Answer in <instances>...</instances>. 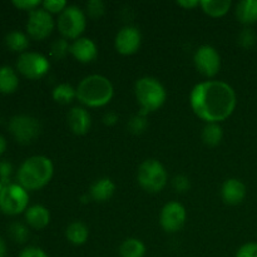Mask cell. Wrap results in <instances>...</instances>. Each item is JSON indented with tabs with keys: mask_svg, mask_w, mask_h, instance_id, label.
Returning <instances> with one entry per match:
<instances>
[{
	"mask_svg": "<svg viewBox=\"0 0 257 257\" xmlns=\"http://www.w3.org/2000/svg\"><path fill=\"white\" fill-rule=\"evenodd\" d=\"M135 94L141 110L147 114L160 109L167 99L165 87L153 77L140 78L135 84Z\"/></svg>",
	"mask_w": 257,
	"mask_h": 257,
	"instance_id": "277c9868",
	"label": "cell"
},
{
	"mask_svg": "<svg viewBox=\"0 0 257 257\" xmlns=\"http://www.w3.org/2000/svg\"><path fill=\"white\" fill-rule=\"evenodd\" d=\"M25 221L32 228L42 230V228L47 227L49 225L50 212L47 207L42 205L30 206L25 211Z\"/></svg>",
	"mask_w": 257,
	"mask_h": 257,
	"instance_id": "e0dca14e",
	"label": "cell"
},
{
	"mask_svg": "<svg viewBox=\"0 0 257 257\" xmlns=\"http://www.w3.org/2000/svg\"><path fill=\"white\" fill-rule=\"evenodd\" d=\"M43 9L50 14H60L68 7L65 0H45L42 3Z\"/></svg>",
	"mask_w": 257,
	"mask_h": 257,
	"instance_id": "4dcf8cb0",
	"label": "cell"
},
{
	"mask_svg": "<svg viewBox=\"0 0 257 257\" xmlns=\"http://www.w3.org/2000/svg\"><path fill=\"white\" fill-rule=\"evenodd\" d=\"M17 69L28 79L37 80L48 74L50 63L47 57L37 52H24L17 60Z\"/></svg>",
	"mask_w": 257,
	"mask_h": 257,
	"instance_id": "ba28073f",
	"label": "cell"
},
{
	"mask_svg": "<svg viewBox=\"0 0 257 257\" xmlns=\"http://www.w3.org/2000/svg\"><path fill=\"white\" fill-rule=\"evenodd\" d=\"M13 5L20 10H27V12H33V10L38 9L42 5L40 0H14Z\"/></svg>",
	"mask_w": 257,
	"mask_h": 257,
	"instance_id": "836d02e7",
	"label": "cell"
},
{
	"mask_svg": "<svg viewBox=\"0 0 257 257\" xmlns=\"http://www.w3.org/2000/svg\"><path fill=\"white\" fill-rule=\"evenodd\" d=\"M70 54L80 63H90L97 58V44L89 38H78L70 44Z\"/></svg>",
	"mask_w": 257,
	"mask_h": 257,
	"instance_id": "9a60e30c",
	"label": "cell"
},
{
	"mask_svg": "<svg viewBox=\"0 0 257 257\" xmlns=\"http://www.w3.org/2000/svg\"><path fill=\"white\" fill-rule=\"evenodd\" d=\"M19 257H49L44 250L37 246H28L22 252L19 253Z\"/></svg>",
	"mask_w": 257,
	"mask_h": 257,
	"instance_id": "8d00e7d4",
	"label": "cell"
},
{
	"mask_svg": "<svg viewBox=\"0 0 257 257\" xmlns=\"http://www.w3.org/2000/svg\"><path fill=\"white\" fill-rule=\"evenodd\" d=\"M68 53H70V44L67 39H57L50 47V55L55 60H60L67 57Z\"/></svg>",
	"mask_w": 257,
	"mask_h": 257,
	"instance_id": "f1b7e54d",
	"label": "cell"
},
{
	"mask_svg": "<svg viewBox=\"0 0 257 257\" xmlns=\"http://www.w3.org/2000/svg\"><path fill=\"white\" fill-rule=\"evenodd\" d=\"M13 175V165L9 161H0V182L4 186L10 185Z\"/></svg>",
	"mask_w": 257,
	"mask_h": 257,
	"instance_id": "d6a6232c",
	"label": "cell"
},
{
	"mask_svg": "<svg viewBox=\"0 0 257 257\" xmlns=\"http://www.w3.org/2000/svg\"><path fill=\"white\" fill-rule=\"evenodd\" d=\"M77 98V89L68 83H62L53 89V99L59 104H69Z\"/></svg>",
	"mask_w": 257,
	"mask_h": 257,
	"instance_id": "484cf974",
	"label": "cell"
},
{
	"mask_svg": "<svg viewBox=\"0 0 257 257\" xmlns=\"http://www.w3.org/2000/svg\"><path fill=\"white\" fill-rule=\"evenodd\" d=\"M68 124L74 135L83 136L90 130L92 117L85 108L74 107L68 113Z\"/></svg>",
	"mask_w": 257,
	"mask_h": 257,
	"instance_id": "2e32d148",
	"label": "cell"
},
{
	"mask_svg": "<svg viewBox=\"0 0 257 257\" xmlns=\"http://www.w3.org/2000/svg\"><path fill=\"white\" fill-rule=\"evenodd\" d=\"M137 180L143 190L151 193H157L161 192L167 185L168 175L165 166L160 161L150 158L141 163Z\"/></svg>",
	"mask_w": 257,
	"mask_h": 257,
	"instance_id": "5b68a950",
	"label": "cell"
},
{
	"mask_svg": "<svg viewBox=\"0 0 257 257\" xmlns=\"http://www.w3.org/2000/svg\"><path fill=\"white\" fill-rule=\"evenodd\" d=\"M142 43V35L138 28L127 25L118 32L115 37V49L122 55H132L137 53Z\"/></svg>",
	"mask_w": 257,
	"mask_h": 257,
	"instance_id": "4fadbf2b",
	"label": "cell"
},
{
	"mask_svg": "<svg viewBox=\"0 0 257 257\" xmlns=\"http://www.w3.org/2000/svg\"><path fill=\"white\" fill-rule=\"evenodd\" d=\"M19 87V77L12 67H0V93L12 94Z\"/></svg>",
	"mask_w": 257,
	"mask_h": 257,
	"instance_id": "ffe728a7",
	"label": "cell"
},
{
	"mask_svg": "<svg viewBox=\"0 0 257 257\" xmlns=\"http://www.w3.org/2000/svg\"><path fill=\"white\" fill-rule=\"evenodd\" d=\"M172 185H173V188H175L177 192H186V191L190 190L191 187L190 178L186 177V176L183 175L176 176L172 181Z\"/></svg>",
	"mask_w": 257,
	"mask_h": 257,
	"instance_id": "d590c367",
	"label": "cell"
},
{
	"mask_svg": "<svg viewBox=\"0 0 257 257\" xmlns=\"http://www.w3.org/2000/svg\"><path fill=\"white\" fill-rule=\"evenodd\" d=\"M90 198L97 202H105L110 200L115 192V185L110 178H99L90 187Z\"/></svg>",
	"mask_w": 257,
	"mask_h": 257,
	"instance_id": "ac0fdd59",
	"label": "cell"
},
{
	"mask_svg": "<svg viewBox=\"0 0 257 257\" xmlns=\"http://www.w3.org/2000/svg\"><path fill=\"white\" fill-rule=\"evenodd\" d=\"M58 30L64 39H78L87 27V17L77 5H68L59 14L57 23Z\"/></svg>",
	"mask_w": 257,
	"mask_h": 257,
	"instance_id": "8992f818",
	"label": "cell"
},
{
	"mask_svg": "<svg viewBox=\"0 0 257 257\" xmlns=\"http://www.w3.org/2000/svg\"><path fill=\"white\" fill-rule=\"evenodd\" d=\"M193 62L198 72L207 78L215 77L220 72L221 55L211 45H202L198 48L193 55Z\"/></svg>",
	"mask_w": 257,
	"mask_h": 257,
	"instance_id": "8fae6325",
	"label": "cell"
},
{
	"mask_svg": "<svg viewBox=\"0 0 257 257\" xmlns=\"http://www.w3.org/2000/svg\"><path fill=\"white\" fill-rule=\"evenodd\" d=\"M54 19L52 14L43 8L33 10L29 13L27 22V32L29 37L34 40L47 39L54 30Z\"/></svg>",
	"mask_w": 257,
	"mask_h": 257,
	"instance_id": "30bf717a",
	"label": "cell"
},
{
	"mask_svg": "<svg viewBox=\"0 0 257 257\" xmlns=\"http://www.w3.org/2000/svg\"><path fill=\"white\" fill-rule=\"evenodd\" d=\"M3 187H4V185H3V183H2V182H0V192H2Z\"/></svg>",
	"mask_w": 257,
	"mask_h": 257,
	"instance_id": "b9f144b4",
	"label": "cell"
},
{
	"mask_svg": "<svg viewBox=\"0 0 257 257\" xmlns=\"http://www.w3.org/2000/svg\"><path fill=\"white\" fill-rule=\"evenodd\" d=\"M5 45L9 48L12 52L17 53H24L27 50V48L29 47V38L27 34H24L23 32L19 30H13V32L8 33L5 35Z\"/></svg>",
	"mask_w": 257,
	"mask_h": 257,
	"instance_id": "603a6c76",
	"label": "cell"
},
{
	"mask_svg": "<svg viewBox=\"0 0 257 257\" xmlns=\"http://www.w3.org/2000/svg\"><path fill=\"white\" fill-rule=\"evenodd\" d=\"M118 120V115L114 112H108L105 113L103 117V122L105 125H114Z\"/></svg>",
	"mask_w": 257,
	"mask_h": 257,
	"instance_id": "74e56055",
	"label": "cell"
},
{
	"mask_svg": "<svg viewBox=\"0 0 257 257\" xmlns=\"http://www.w3.org/2000/svg\"><path fill=\"white\" fill-rule=\"evenodd\" d=\"M120 257H145L146 246L138 238H127L119 247Z\"/></svg>",
	"mask_w": 257,
	"mask_h": 257,
	"instance_id": "cb8c5ba5",
	"label": "cell"
},
{
	"mask_svg": "<svg viewBox=\"0 0 257 257\" xmlns=\"http://www.w3.org/2000/svg\"><path fill=\"white\" fill-rule=\"evenodd\" d=\"M148 127V120H147V113L142 112L137 113L136 115H133L132 118L128 122V130L133 135H141V133L145 132Z\"/></svg>",
	"mask_w": 257,
	"mask_h": 257,
	"instance_id": "4316f807",
	"label": "cell"
},
{
	"mask_svg": "<svg viewBox=\"0 0 257 257\" xmlns=\"http://www.w3.org/2000/svg\"><path fill=\"white\" fill-rule=\"evenodd\" d=\"M236 257H257V242H247L241 246Z\"/></svg>",
	"mask_w": 257,
	"mask_h": 257,
	"instance_id": "e575fe53",
	"label": "cell"
},
{
	"mask_svg": "<svg viewBox=\"0 0 257 257\" xmlns=\"http://www.w3.org/2000/svg\"><path fill=\"white\" fill-rule=\"evenodd\" d=\"M186 217H187L186 208L180 202L172 201V202H168L163 206L162 211H161L160 222L166 232L173 233L183 227Z\"/></svg>",
	"mask_w": 257,
	"mask_h": 257,
	"instance_id": "7c38bea8",
	"label": "cell"
},
{
	"mask_svg": "<svg viewBox=\"0 0 257 257\" xmlns=\"http://www.w3.org/2000/svg\"><path fill=\"white\" fill-rule=\"evenodd\" d=\"M7 253H8L7 243H5L4 238L0 236V257H7Z\"/></svg>",
	"mask_w": 257,
	"mask_h": 257,
	"instance_id": "ab89813d",
	"label": "cell"
},
{
	"mask_svg": "<svg viewBox=\"0 0 257 257\" xmlns=\"http://www.w3.org/2000/svg\"><path fill=\"white\" fill-rule=\"evenodd\" d=\"M191 108L198 118L207 123H220L235 110L237 98L233 88L222 80H206L193 87Z\"/></svg>",
	"mask_w": 257,
	"mask_h": 257,
	"instance_id": "6da1fadb",
	"label": "cell"
},
{
	"mask_svg": "<svg viewBox=\"0 0 257 257\" xmlns=\"http://www.w3.org/2000/svg\"><path fill=\"white\" fill-rule=\"evenodd\" d=\"M87 12L93 19L100 18L105 12L104 3L102 0H90V2L87 3Z\"/></svg>",
	"mask_w": 257,
	"mask_h": 257,
	"instance_id": "1f68e13d",
	"label": "cell"
},
{
	"mask_svg": "<svg viewBox=\"0 0 257 257\" xmlns=\"http://www.w3.org/2000/svg\"><path fill=\"white\" fill-rule=\"evenodd\" d=\"M65 237L70 243L75 246L84 245L89 237V230L85 223L80 222V221H74L67 227Z\"/></svg>",
	"mask_w": 257,
	"mask_h": 257,
	"instance_id": "44dd1931",
	"label": "cell"
},
{
	"mask_svg": "<svg viewBox=\"0 0 257 257\" xmlns=\"http://www.w3.org/2000/svg\"><path fill=\"white\" fill-rule=\"evenodd\" d=\"M177 5L182 7L183 9H193L200 5V2L198 0H178Z\"/></svg>",
	"mask_w": 257,
	"mask_h": 257,
	"instance_id": "f35d334b",
	"label": "cell"
},
{
	"mask_svg": "<svg viewBox=\"0 0 257 257\" xmlns=\"http://www.w3.org/2000/svg\"><path fill=\"white\" fill-rule=\"evenodd\" d=\"M256 43V34L252 29L250 28H246L238 35V44L241 45L245 49H248V48H252Z\"/></svg>",
	"mask_w": 257,
	"mask_h": 257,
	"instance_id": "f546056e",
	"label": "cell"
},
{
	"mask_svg": "<svg viewBox=\"0 0 257 257\" xmlns=\"http://www.w3.org/2000/svg\"><path fill=\"white\" fill-rule=\"evenodd\" d=\"M223 137L222 128L218 123H207L202 131V141L210 147H216L221 143Z\"/></svg>",
	"mask_w": 257,
	"mask_h": 257,
	"instance_id": "d4e9b609",
	"label": "cell"
},
{
	"mask_svg": "<svg viewBox=\"0 0 257 257\" xmlns=\"http://www.w3.org/2000/svg\"><path fill=\"white\" fill-rule=\"evenodd\" d=\"M9 131L17 142L28 145L39 136L40 123L32 115H14L9 122Z\"/></svg>",
	"mask_w": 257,
	"mask_h": 257,
	"instance_id": "9c48e42d",
	"label": "cell"
},
{
	"mask_svg": "<svg viewBox=\"0 0 257 257\" xmlns=\"http://www.w3.org/2000/svg\"><path fill=\"white\" fill-rule=\"evenodd\" d=\"M236 17L245 25L257 23V0H242L236 5Z\"/></svg>",
	"mask_w": 257,
	"mask_h": 257,
	"instance_id": "d6986e66",
	"label": "cell"
},
{
	"mask_svg": "<svg viewBox=\"0 0 257 257\" xmlns=\"http://www.w3.org/2000/svg\"><path fill=\"white\" fill-rule=\"evenodd\" d=\"M221 197L227 205H240L246 197V186L237 178H228L223 182L221 188Z\"/></svg>",
	"mask_w": 257,
	"mask_h": 257,
	"instance_id": "5bb4252c",
	"label": "cell"
},
{
	"mask_svg": "<svg viewBox=\"0 0 257 257\" xmlns=\"http://www.w3.org/2000/svg\"><path fill=\"white\" fill-rule=\"evenodd\" d=\"M201 8L207 15L212 18H221L228 13L231 8L230 0H202Z\"/></svg>",
	"mask_w": 257,
	"mask_h": 257,
	"instance_id": "7402d4cb",
	"label": "cell"
},
{
	"mask_svg": "<svg viewBox=\"0 0 257 257\" xmlns=\"http://www.w3.org/2000/svg\"><path fill=\"white\" fill-rule=\"evenodd\" d=\"M54 173V166L45 156H33L27 158L19 167L17 180L27 191H37L50 182Z\"/></svg>",
	"mask_w": 257,
	"mask_h": 257,
	"instance_id": "7a4b0ae2",
	"label": "cell"
},
{
	"mask_svg": "<svg viewBox=\"0 0 257 257\" xmlns=\"http://www.w3.org/2000/svg\"><path fill=\"white\" fill-rule=\"evenodd\" d=\"M8 231H9L10 238L17 243H24L29 238V230L22 222H13L9 226V230Z\"/></svg>",
	"mask_w": 257,
	"mask_h": 257,
	"instance_id": "83f0119b",
	"label": "cell"
},
{
	"mask_svg": "<svg viewBox=\"0 0 257 257\" xmlns=\"http://www.w3.org/2000/svg\"><path fill=\"white\" fill-rule=\"evenodd\" d=\"M5 150H7V140L0 135V156L5 152Z\"/></svg>",
	"mask_w": 257,
	"mask_h": 257,
	"instance_id": "60d3db41",
	"label": "cell"
},
{
	"mask_svg": "<svg viewBox=\"0 0 257 257\" xmlns=\"http://www.w3.org/2000/svg\"><path fill=\"white\" fill-rule=\"evenodd\" d=\"M113 94V84L104 75H88L77 87V99L90 108L104 107L112 100Z\"/></svg>",
	"mask_w": 257,
	"mask_h": 257,
	"instance_id": "3957f363",
	"label": "cell"
},
{
	"mask_svg": "<svg viewBox=\"0 0 257 257\" xmlns=\"http://www.w3.org/2000/svg\"><path fill=\"white\" fill-rule=\"evenodd\" d=\"M29 205V193L19 183H10L0 192V211L4 215L17 216L25 212Z\"/></svg>",
	"mask_w": 257,
	"mask_h": 257,
	"instance_id": "52a82bcc",
	"label": "cell"
}]
</instances>
